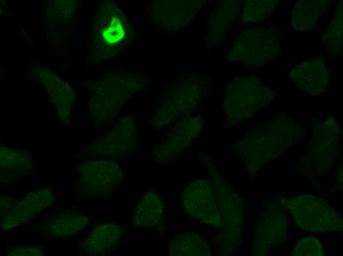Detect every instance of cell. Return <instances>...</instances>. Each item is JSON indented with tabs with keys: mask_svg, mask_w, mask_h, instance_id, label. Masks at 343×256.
Listing matches in <instances>:
<instances>
[{
	"mask_svg": "<svg viewBox=\"0 0 343 256\" xmlns=\"http://www.w3.org/2000/svg\"><path fill=\"white\" fill-rule=\"evenodd\" d=\"M291 120L276 119L247 132L240 143V153L248 168L260 165L280 155L299 136L298 125Z\"/></svg>",
	"mask_w": 343,
	"mask_h": 256,
	"instance_id": "1",
	"label": "cell"
},
{
	"mask_svg": "<svg viewBox=\"0 0 343 256\" xmlns=\"http://www.w3.org/2000/svg\"><path fill=\"white\" fill-rule=\"evenodd\" d=\"M93 46L98 61L110 59L129 46L133 29L122 10L113 2L104 1L94 21Z\"/></svg>",
	"mask_w": 343,
	"mask_h": 256,
	"instance_id": "2",
	"label": "cell"
},
{
	"mask_svg": "<svg viewBox=\"0 0 343 256\" xmlns=\"http://www.w3.org/2000/svg\"><path fill=\"white\" fill-rule=\"evenodd\" d=\"M142 77L129 73H117L94 85L90 101L93 120L104 125L113 120L122 106L144 86Z\"/></svg>",
	"mask_w": 343,
	"mask_h": 256,
	"instance_id": "3",
	"label": "cell"
},
{
	"mask_svg": "<svg viewBox=\"0 0 343 256\" xmlns=\"http://www.w3.org/2000/svg\"><path fill=\"white\" fill-rule=\"evenodd\" d=\"M274 96V91L263 85L254 76L237 77L228 85L223 107L228 121L237 124L255 115L269 105Z\"/></svg>",
	"mask_w": 343,
	"mask_h": 256,
	"instance_id": "4",
	"label": "cell"
},
{
	"mask_svg": "<svg viewBox=\"0 0 343 256\" xmlns=\"http://www.w3.org/2000/svg\"><path fill=\"white\" fill-rule=\"evenodd\" d=\"M282 34L275 27H256L242 31L234 39L228 60L260 67L279 55Z\"/></svg>",
	"mask_w": 343,
	"mask_h": 256,
	"instance_id": "5",
	"label": "cell"
},
{
	"mask_svg": "<svg viewBox=\"0 0 343 256\" xmlns=\"http://www.w3.org/2000/svg\"><path fill=\"white\" fill-rule=\"evenodd\" d=\"M282 204L291 214L294 221L303 229L321 233L343 229V220L330 205L318 196L301 194Z\"/></svg>",
	"mask_w": 343,
	"mask_h": 256,
	"instance_id": "6",
	"label": "cell"
},
{
	"mask_svg": "<svg viewBox=\"0 0 343 256\" xmlns=\"http://www.w3.org/2000/svg\"><path fill=\"white\" fill-rule=\"evenodd\" d=\"M78 176V192L81 197L90 198L112 194L123 182L124 172L114 161L95 159L80 163Z\"/></svg>",
	"mask_w": 343,
	"mask_h": 256,
	"instance_id": "7",
	"label": "cell"
},
{
	"mask_svg": "<svg viewBox=\"0 0 343 256\" xmlns=\"http://www.w3.org/2000/svg\"><path fill=\"white\" fill-rule=\"evenodd\" d=\"M207 83L200 77H193L179 84L172 96L166 97L158 106L151 120L156 128L173 123L177 118L191 113L206 94Z\"/></svg>",
	"mask_w": 343,
	"mask_h": 256,
	"instance_id": "8",
	"label": "cell"
},
{
	"mask_svg": "<svg viewBox=\"0 0 343 256\" xmlns=\"http://www.w3.org/2000/svg\"><path fill=\"white\" fill-rule=\"evenodd\" d=\"M138 142L135 121L132 116H126L119 118L112 129L87 146L84 155L123 160L133 154Z\"/></svg>",
	"mask_w": 343,
	"mask_h": 256,
	"instance_id": "9",
	"label": "cell"
},
{
	"mask_svg": "<svg viewBox=\"0 0 343 256\" xmlns=\"http://www.w3.org/2000/svg\"><path fill=\"white\" fill-rule=\"evenodd\" d=\"M181 203L190 218L217 228L221 227L217 189L209 180L199 179L189 183L183 191Z\"/></svg>",
	"mask_w": 343,
	"mask_h": 256,
	"instance_id": "10",
	"label": "cell"
},
{
	"mask_svg": "<svg viewBox=\"0 0 343 256\" xmlns=\"http://www.w3.org/2000/svg\"><path fill=\"white\" fill-rule=\"evenodd\" d=\"M56 199V195L49 188L30 192L4 215L0 222L1 229L8 231L29 223L52 205Z\"/></svg>",
	"mask_w": 343,
	"mask_h": 256,
	"instance_id": "11",
	"label": "cell"
},
{
	"mask_svg": "<svg viewBox=\"0 0 343 256\" xmlns=\"http://www.w3.org/2000/svg\"><path fill=\"white\" fill-rule=\"evenodd\" d=\"M202 126V118L198 116L187 118L176 125L166 140L154 147L152 152L153 160L160 163L172 160L200 134Z\"/></svg>",
	"mask_w": 343,
	"mask_h": 256,
	"instance_id": "12",
	"label": "cell"
},
{
	"mask_svg": "<svg viewBox=\"0 0 343 256\" xmlns=\"http://www.w3.org/2000/svg\"><path fill=\"white\" fill-rule=\"evenodd\" d=\"M204 3L198 0L157 1L152 6V17L164 30L177 31L191 22Z\"/></svg>",
	"mask_w": 343,
	"mask_h": 256,
	"instance_id": "13",
	"label": "cell"
},
{
	"mask_svg": "<svg viewBox=\"0 0 343 256\" xmlns=\"http://www.w3.org/2000/svg\"><path fill=\"white\" fill-rule=\"evenodd\" d=\"M256 230L254 247L257 255H263L272 246L285 237L287 219L280 205L270 204L264 211Z\"/></svg>",
	"mask_w": 343,
	"mask_h": 256,
	"instance_id": "14",
	"label": "cell"
},
{
	"mask_svg": "<svg viewBox=\"0 0 343 256\" xmlns=\"http://www.w3.org/2000/svg\"><path fill=\"white\" fill-rule=\"evenodd\" d=\"M290 76L298 88L310 96L323 94L328 86L330 73L322 57L300 62L290 70Z\"/></svg>",
	"mask_w": 343,
	"mask_h": 256,
	"instance_id": "15",
	"label": "cell"
},
{
	"mask_svg": "<svg viewBox=\"0 0 343 256\" xmlns=\"http://www.w3.org/2000/svg\"><path fill=\"white\" fill-rule=\"evenodd\" d=\"M89 221V217L77 208L57 209L43 220L41 233L52 238H67L82 230Z\"/></svg>",
	"mask_w": 343,
	"mask_h": 256,
	"instance_id": "16",
	"label": "cell"
},
{
	"mask_svg": "<svg viewBox=\"0 0 343 256\" xmlns=\"http://www.w3.org/2000/svg\"><path fill=\"white\" fill-rule=\"evenodd\" d=\"M338 137L339 128L333 117L315 128L311 149L316 170L325 172L332 165L338 151Z\"/></svg>",
	"mask_w": 343,
	"mask_h": 256,
	"instance_id": "17",
	"label": "cell"
},
{
	"mask_svg": "<svg viewBox=\"0 0 343 256\" xmlns=\"http://www.w3.org/2000/svg\"><path fill=\"white\" fill-rule=\"evenodd\" d=\"M124 227L115 223L96 224L79 244L80 250L89 256H101L114 250L121 242Z\"/></svg>",
	"mask_w": 343,
	"mask_h": 256,
	"instance_id": "18",
	"label": "cell"
},
{
	"mask_svg": "<svg viewBox=\"0 0 343 256\" xmlns=\"http://www.w3.org/2000/svg\"><path fill=\"white\" fill-rule=\"evenodd\" d=\"M0 183L6 186L29 174L33 167L32 158L28 152L4 146H0Z\"/></svg>",
	"mask_w": 343,
	"mask_h": 256,
	"instance_id": "19",
	"label": "cell"
},
{
	"mask_svg": "<svg viewBox=\"0 0 343 256\" xmlns=\"http://www.w3.org/2000/svg\"><path fill=\"white\" fill-rule=\"evenodd\" d=\"M240 5V0H223L210 13L207 35V42L210 45L223 41L228 28L239 16Z\"/></svg>",
	"mask_w": 343,
	"mask_h": 256,
	"instance_id": "20",
	"label": "cell"
},
{
	"mask_svg": "<svg viewBox=\"0 0 343 256\" xmlns=\"http://www.w3.org/2000/svg\"><path fill=\"white\" fill-rule=\"evenodd\" d=\"M328 0H300L294 5L290 22L293 29L300 32H308L316 26L320 17L329 9Z\"/></svg>",
	"mask_w": 343,
	"mask_h": 256,
	"instance_id": "21",
	"label": "cell"
},
{
	"mask_svg": "<svg viewBox=\"0 0 343 256\" xmlns=\"http://www.w3.org/2000/svg\"><path fill=\"white\" fill-rule=\"evenodd\" d=\"M39 74L40 81L60 114L61 120H68L66 117H69L74 97L71 88L52 72L41 69Z\"/></svg>",
	"mask_w": 343,
	"mask_h": 256,
	"instance_id": "22",
	"label": "cell"
},
{
	"mask_svg": "<svg viewBox=\"0 0 343 256\" xmlns=\"http://www.w3.org/2000/svg\"><path fill=\"white\" fill-rule=\"evenodd\" d=\"M164 212V205L159 195L155 191H148L140 197L135 207L134 225L141 228L156 227L161 223Z\"/></svg>",
	"mask_w": 343,
	"mask_h": 256,
	"instance_id": "23",
	"label": "cell"
},
{
	"mask_svg": "<svg viewBox=\"0 0 343 256\" xmlns=\"http://www.w3.org/2000/svg\"><path fill=\"white\" fill-rule=\"evenodd\" d=\"M169 254L172 256H208L211 254L209 245L201 235L182 232L169 243Z\"/></svg>",
	"mask_w": 343,
	"mask_h": 256,
	"instance_id": "24",
	"label": "cell"
},
{
	"mask_svg": "<svg viewBox=\"0 0 343 256\" xmlns=\"http://www.w3.org/2000/svg\"><path fill=\"white\" fill-rule=\"evenodd\" d=\"M343 0L337 5V10L328 28L322 35V41L327 52L332 57H338L343 49Z\"/></svg>",
	"mask_w": 343,
	"mask_h": 256,
	"instance_id": "25",
	"label": "cell"
},
{
	"mask_svg": "<svg viewBox=\"0 0 343 256\" xmlns=\"http://www.w3.org/2000/svg\"><path fill=\"white\" fill-rule=\"evenodd\" d=\"M278 2L277 0H247L243 9V23H255L266 20L274 13Z\"/></svg>",
	"mask_w": 343,
	"mask_h": 256,
	"instance_id": "26",
	"label": "cell"
},
{
	"mask_svg": "<svg viewBox=\"0 0 343 256\" xmlns=\"http://www.w3.org/2000/svg\"><path fill=\"white\" fill-rule=\"evenodd\" d=\"M292 254L295 256H321L323 251L321 244L317 239L307 237L296 244Z\"/></svg>",
	"mask_w": 343,
	"mask_h": 256,
	"instance_id": "27",
	"label": "cell"
},
{
	"mask_svg": "<svg viewBox=\"0 0 343 256\" xmlns=\"http://www.w3.org/2000/svg\"><path fill=\"white\" fill-rule=\"evenodd\" d=\"M44 249L37 246H18L11 250L7 254L9 256H41Z\"/></svg>",
	"mask_w": 343,
	"mask_h": 256,
	"instance_id": "28",
	"label": "cell"
},
{
	"mask_svg": "<svg viewBox=\"0 0 343 256\" xmlns=\"http://www.w3.org/2000/svg\"><path fill=\"white\" fill-rule=\"evenodd\" d=\"M16 198L11 195H1L0 198V215L4 216L13 207Z\"/></svg>",
	"mask_w": 343,
	"mask_h": 256,
	"instance_id": "29",
	"label": "cell"
}]
</instances>
